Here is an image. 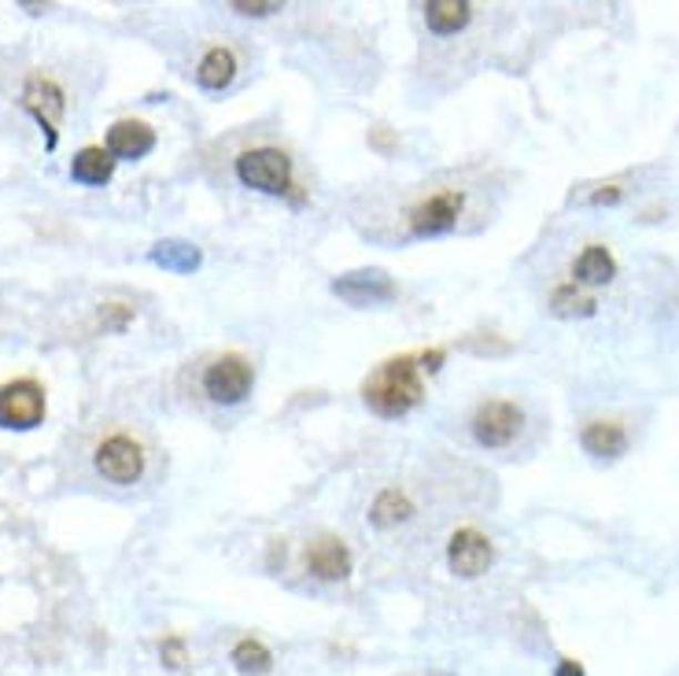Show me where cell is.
Listing matches in <instances>:
<instances>
[{
	"instance_id": "obj_1",
	"label": "cell",
	"mask_w": 679,
	"mask_h": 676,
	"mask_svg": "<svg viewBox=\"0 0 679 676\" xmlns=\"http://www.w3.org/2000/svg\"><path fill=\"white\" fill-rule=\"evenodd\" d=\"M417 370H422L417 366V355L392 359V363L373 370V377L362 385V396H366V403L381 414V418H403V414H411L425 396Z\"/></svg>"
},
{
	"instance_id": "obj_2",
	"label": "cell",
	"mask_w": 679,
	"mask_h": 676,
	"mask_svg": "<svg viewBox=\"0 0 679 676\" xmlns=\"http://www.w3.org/2000/svg\"><path fill=\"white\" fill-rule=\"evenodd\" d=\"M236 178L247 189H259L266 196L292 193V160L281 149H252L236 155Z\"/></svg>"
},
{
	"instance_id": "obj_3",
	"label": "cell",
	"mask_w": 679,
	"mask_h": 676,
	"mask_svg": "<svg viewBox=\"0 0 679 676\" xmlns=\"http://www.w3.org/2000/svg\"><path fill=\"white\" fill-rule=\"evenodd\" d=\"M44 422V389L22 377L0 389V430H38Z\"/></svg>"
},
{
	"instance_id": "obj_4",
	"label": "cell",
	"mask_w": 679,
	"mask_h": 676,
	"mask_svg": "<svg viewBox=\"0 0 679 676\" xmlns=\"http://www.w3.org/2000/svg\"><path fill=\"white\" fill-rule=\"evenodd\" d=\"M22 108L30 111L33 119H38V127L44 133V149H55V141H60V119H63V108H67V100H63V89L52 82V78H41V74H33L27 78V85H22V100H19Z\"/></svg>"
},
{
	"instance_id": "obj_5",
	"label": "cell",
	"mask_w": 679,
	"mask_h": 676,
	"mask_svg": "<svg viewBox=\"0 0 679 676\" xmlns=\"http://www.w3.org/2000/svg\"><path fill=\"white\" fill-rule=\"evenodd\" d=\"M466 196L458 189H439V193L425 196L422 204L411 211V233L414 236H444L458 225Z\"/></svg>"
},
{
	"instance_id": "obj_6",
	"label": "cell",
	"mask_w": 679,
	"mask_h": 676,
	"mask_svg": "<svg viewBox=\"0 0 679 676\" xmlns=\"http://www.w3.org/2000/svg\"><path fill=\"white\" fill-rule=\"evenodd\" d=\"M252 366L244 363L241 355H222L214 359V363L207 366V374H203V392L222 403V407H233V403H241L247 392H252Z\"/></svg>"
},
{
	"instance_id": "obj_7",
	"label": "cell",
	"mask_w": 679,
	"mask_h": 676,
	"mask_svg": "<svg viewBox=\"0 0 679 676\" xmlns=\"http://www.w3.org/2000/svg\"><path fill=\"white\" fill-rule=\"evenodd\" d=\"M525 425V414H520L517 403L509 400H491L480 403L477 414H473V436H477L480 447H506L514 444V436Z\"/></svg>"
},
{
	"instance_id": "obj_8",
	"label": "cell",
	"mask_w": 679,
	"mask_h": 676,
	"mask_svg": "<svg viewBox=\"0 0 679 676\" xmlns=\"http://www.w3.org/2000/svg\"><path fill=\"white\" fill-rule=\"evenodd\" d=\"M97 473L108 477L111 484H133L144 473V451L130 436H108L97 447Z\"/></svg>"
},
{
	"instance_id": "obj_9",
	"label": "cell",
	"mask_w": 679,
	"mask_h": 676,
	"mask_svg": "<svg viewBox=\"0 0 679 676\" xmlns=\"http://www.w3.org/2000/svg\"><path fill=\"white\" fill-rule=\"evenodd\" d=\"M491 562H495L491 539L477 533V528H458V533L450 536V544H447L450 573H458V577H480V573H488Z\"/></svg>"
},
{
	"instance_id": "obj_10",
	"label": "cell",
	"mask_w": 679,
	"mask_h": 676,
	"mask_svg": "<svg viewBox=\"0 0 679 676\" xmlns=\"http://www.w3.org/2000/svg\"><path fill=\"white\" fill-rule=\"evenodd\" d=\"M333 292L340 300H347L351 307H373V303L395 300V281L384 270H355L333 281Z\"/></svg>"
},
{
	"instance_id": "obj_11",
	"label": "cell",
	"mask_w": 679,
	"mask_h": 676,
	"mask_svg": "<svg viewBox=\"0 0 679 676\" xmlns=\"http://www.w3.org/2000/svg\"><path fill=\"white\" fill-rule=\"evenodd\" d=\"M155 149V130L144 127V122H115V127L108 130V152L111 160H144Z\"/></svg>"
},
{
	"instance_id": "obj_12",
	"label": "cell",
	"mask_w": 679,
	"mask_h": 676,
	"mask_svg": "<svg viewBox=\"0 0 679 676\" xmlns=\"http://www.w3.org/2000/svg\"><path fill=\"white\" fill-rule=\"evenodd\" d=\"M307 569L318 581H344L351 573V551L344 547V539L322 536L318 544L307 547Z\"/></svg>"
},
{
	"instance_id": "obj_13",
	"label": "cell",
	"mask_w": 679,
	"mask_h": 676,
	"mask_svg": "<svg viewBox=\"0 0 679 676\" xmlns=\"http://www.w3.org/2000/svg\"><path fill=\"white\" fill-rule=\"evenodd\" d=\"M580 444L587 455H595V458H620L628 451V433H625V425H617V422H591L580 433Z\"/></svg>"
},
{
	"instance_id": "obj_14",
	"label": "cell",
	"mask_w": 679,
	"mask_h": 676,
	"mask_svg": "<svg viewBox=\"0 0 679 676\" xmlns=\"http://www.w3.org/2000/svg\"><path fill=\"white\" fill-rule=\"evenodd\" d=\"M572 278L580 281V285H609V281L617 278V259L609 255V248L602 244H587L580 259H576Z\"/></svg>"
},
{
	"instance_id": "obj_15",
	"label": "cell",
	"mask_w": 679,
	"mask_h": 676,
	"mask_svg": "<svg viewBox=\"0 0 679 676\" xmlns=\"http://www.w3.org/2000/svg\"><path fill=\"white\" fill-rule=\"evenodd\" d=\"M469 19H473V4H466V0H428V4H425L428 30L439 33V38L466 30Z\"/></svg>"
},
{
	"instance_id": "obj_16",
	"label": "cell",
	"mask_w": 679,
	"mask_h": 676,
	"mask_svg": "<svg viewBox=\"0 0 679 676\" xmlns=\"http://www.w3.org/2000/svg\"><path fill=\"white\" fill-rule=\"evenodd\" d=\"M111 174H115V160H111L108 149H100V144H89L74 155L71 163V178L82 185H108Z\"/></svg>"
},
{
	"instance_id": "obj_17",
	"label": "cell",
	"mask_w": 679,
	"mask_h": 676,
	"mask_svg": "<svg viewBox=\"0 0 679 676\" xmlns=\"http://www.w3.org/2000/svg\"><path fill=\"white\" fill-rule=\"evenodd\" d=\"M149 259H152L155 266L174 270V274H192V270H200L203 252H200L196 244H189V241H160L149 252Z\"/></svg>"
},
{
	"instance_id": "obj_18",
	"label": "cell",
	"mask_w": 679,
	"mask_h": 676,
	"mask_svg": "<svg viewBox=\"0 0 679 676\" xmlns=\"http://www.w3.org/2000/svg\"><path fill=\"white\" fill-rule=\"evenodd\" d=\"M233 74H236V60L230 49H211L196 67V82L200 89H207V93H222V89L233 82Z\"/></svg>"
},
{
	"instance_id": "obj_19",
	"label": "cell",
	"mask_w": 679,
	"mask_h": 676,
	"mask_svg": "<svg viewBox=\"0 0 679 676\" xmlns=\"http://www.w3.org/2000/svg\"><path fill=\"white\" fill-rule=\"evenodd\" d=\"M411 514H414V503L406 500V492H399V488H384L377 500H373V506H369V522L377 525V528L403 525Z\"/></svg>"
},
{
	"instance_id": "obj_20",
	"label": "cell",
	"mask_w": 679,
	"mask_h": 676,
	"mask_svg": "<svg viewBox=\"0 0 679 676\" xmlns=\"http://www.w3.org/2000/svg\"><path fill=\"white\" fill-rule=\"evenodd\" d=\"M595 307L598 303L591 296H584V292L576 289V281L572 285H558L550 296V311L558 314V319H591Z\"/></svg>"
},
{
	"instance_id": "obj_21",
	"label": "cell",
	"mask_w": 679,
	"mask_h": 676,
	"mask_svg": "<svg viewBox=\"0 0 679 676\" xmlns=\"http://www.w3.org/2000/svg\"><path fill=\"white\" fill-rule=\"evenodd\" d=\"M230 662L244 676H263V673H270V666H274V655H270L266 644H259V639H241V644L233 647Z\"/></svg>"
},
{
	"instance_id": "obj_22",
	"label": "cell",
	"mask_w": 679,
	"mask_h": 676,
	"mask_svg": "<svg viewBox=\"0 0 679 676\" xmlns=\"http://www.w3.org/2000/svg\"><path fill=\"white\" fill-rule=\"evenodd\" d=\"M160 658H163V666H170V669H181V666H185V644H181L178 636L163 639Z\"/></svg>"
},
{
	"instance_id": "obj_23",
	"label": "cell",
	"mask_w": 679,
	"mask_h": 676,
	"mask_svg": "<svg viewBox=\"0 0 679 676\" xmlns=\"http://www.w3.org/2000/svg\"><path fill=\"white\" fill-rule=\"evenodd\" d=\"M625 196V189L620 185H598L591 196H587V204L591 208H609V204H617V200Z\"/></svg>"
},
{
	"instance_id": "obj_24",
	"label": "cell",
	"mask_w": 679,
	"mask_h": 676,
	"mask_svg": "<svg viewBox=\"0 0 679 676\" xmlns=\"http://www.w3.org/2000/svg\"><path fill=\"white\" fill-rule=\"evenodd\" d=\"M233 11H241V16H255V19H263V16H274V11H281V4H274V0H270V4H247V0H236Z\"/></svg>"
},
{
	"instance_id": "obj_25",
	"label": "cell",
	"mask_w": 679,
	"mask_h": 676,
	"mask_svg": "<svg viewBox=\"0 0 679 676\" xmlns=\"http://www.w3.org/2000/svg\"><path fill=\"white\" fill-rule=\"evenodd\" d=\"M104 314H108V325H115V330H122L133 319V311L122 307V303H111V307H104Z\"/></svg>"
},
{
	"instance_id": "obj_26",
	"label": "cell",
	"mask_w": 679,
	"mask_h": 676,
	"mask_svg": "<svg viewBox=\"0 0 679 676\" xmlns=\"http://www.w3.org/2000/svg\"><path fill=\"white\" fill-rule=\"evenodd\" d=\"M417 363H422V370H428V374H436V370L444 366V352H439V347H433V352H422V355H417Z\"/></svg>"
},
{
	"instance_id": "obj_27",
	"label": "cell",
	"mask_w": 679,
	"mask_h": 676,
	"mask_svg": "<svg viewBox=\"0 0 679 676\" xmlns=\"http://www.w3.org/2000/svg\"><path fill=\"white\" fill-rule=\"evenodd\" d=\"M554 676H587V673H584V666H580V662L565 658L561 666H558V673H554Z\"/></svg>"
}]
</instances>
